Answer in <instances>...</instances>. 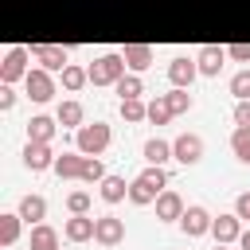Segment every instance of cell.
Returning <instances> with one entry per match:
<instances>
[{
    "instance_id": "obj_1",
    "label": "cell",
    "mask_w": 250,
    "mask_h": 250,
    "mask_svg": "<svg viewBox=\"0 0 250 250\" xmlns=\"http://www.w3.org/2000/svg\"><path fill=\"white\" fill-rule=\"evenodd\" d=\"M109 141H113V133H109L105 121H86L82 129H74V148L86 152V156H102L109 148Z\"/></svg>"
},
{
    "instance_id": "obj_2",
    "label": "cell",
    "mask_w": 250,
    "mask_h": 250,
    "mask_svg": "<svg viewBox=\"0 0 250 250\" xmlns=\"http://www.w3.org/2000/svg\"><path fill=\"white\" fill-rule=\"evenodd\" d=\"M125 70H129L125 55H121V51H105V55H98V59L90 62V86H113Z\"/></svg>"
},
{
    "instance_id": "obj_3",
    "label": "cell",
    "mask_w": 250,
    "mask_h": 250,
    "mask_svg": "<svg viewBox=\"0 0 250 250\" xmlns=\"http://www.w3.org/2000/svg\"><path fill=\"white\" fill-rule=\"evenodd\" d=\"M23 90H27V98L31 102H51L55 98V74L47 70V66H31L27 70V78H23Z\"/></svg>"
},
{
    "instance_id": "obj_4",
    "label": "cell",
    "mask_w": 250,
    "mask_h": 250,
    "mask_svg": "<svg viewBox=\"0 0 250 250\" xmlns=\"http://www.w3.org/2000/svg\"><path fill=\"white\" fill-rule=\"evenodd\" d=\"M55 156H59V152H55L47 141H27L23 152H20V160H23L27 172H47V168H55Z\"/></svg>"
},
{
    "instance_id": "obj_5",
    "label": "cell",
    "mask_w": 250,
    "mask_h": 250,
    "mask_svg": "<svg viewBox=\"0 0 250 250\" xmlns=\"http://www.w3.org/2000/svg\"><path fill=\"white\" fill-rule=\"evenodd\" d=\"M66 51H70V43H66V47H62V43H31V59H35L39 66H47L51 74L62 70V66H70Z\"/></svg>"
},
{
    "instance_id": "obj_6",
    "label": "cell",
    "mask_w": 250,
    "mask_h": 250,
    "mask_svg": "<svg viewBox=\"0 0 250 250\" xmlns=\"http://www.w3.org/2000/svg\"><path fill=\"white\" fill-rule=\"evenodd\" d=\"M27 59H31V47H12L4 59H0V82H20L27 78Z\"/></svg>"
},
{
    "instance_id": "obj_7",
    "label": "cell",
    "mask_w": 250,
    "mask_h": 250,
    "mask_svg": "<svg viewBox=\"0 0 250 250\" xmlns=\"http://www.w3.org/2000/svg\"><path fill=\"white\" fill-rule=\"evenodd\" d=\"M172 160H180L184 168H188V164H199V160H203V137H199V133H180V137L172 141Z\"/></svg>"
},
{
    "instance_id": "obj_8",
    "label": "cell",
    "mask_w": 250,
    "mask_h": 250,
    "mask_svg": "<svg viewBox=\"0 0 250 250\" xmlns=\"http://www.w3.org/2000/svg\"><path fill=\"white\" fill-rule=\"evenodd\" d=\"M238 234H242V219H238L234 211H219V215L211 219V238H215V242L230 246V242H238Z\"/></svg>"
},
{
    "instance_id": "obj_9",
    "label": "cell",
    "mask_w": 250,
    "mask_h": 250,
    "mask_svg": "<svg viewBox=\"0 0 250 250\" xmlns=\"http://www.w3.org/2000/svg\"><path fill=\"white\" fill-rule=\"evenodd\" d=\"M195 78H199V62H195V55H191V59H188V55H176V59L168 62V82H172V86L191 90Z\"/></svg>"
},
{
    "instance_id": "obj_10",
    "label": "cell",
    "mask_w": 250,
    "mask_h": 250,
    "mask_svg": "<svg viewBox=\"0 0 250 250\" xmlns=\"http://www.w3.org/2000/svg\"><path fill=\"white\" fill-rule=\"evenodd\" d=\"M211 211L207 207H199V203H191L188 211H184V219H180V230L188 234V238H199V234H211Z\"/></svg>"
},
{
    "instance_id": "obj_11",
    "label": "cell",
    "mask_w": 250,
    "mask_h": 250,
    "mask_svg": "<svg viewBox=\"0 0 250 250\" xmlns=\"http://www.w3.org/2000/svg\"><path fill=\"white\" fill-rule=\"evenodd\" d=\"M82 164H86V152H78V148H62L59 156H55V176L59 180H82Z\"/></svg>"
},
{
    "instance_id": "obj_12",
    "label": "cell",
    "mask_w": 250,
    "mask_h": 250,
    "mask_svg": "<svg viewBox=\"0 0 250 250\" xmlns=\"http://www.w3.org/2000/svg\"><path fill=\"white\" fill-rule=\"evenodd\" d=\"M152 207H156V219H160V223H180V219H184V211H188V207H184V199H180V191H172V188H164V191L156 195V203H152Z\"/></svg>"
},
{
    "instance_id": "obj_13",
    "label": "cell",
    "mask_w": 250,
    "mask_h": 250,
    "mask_svg": "<svg viewBox=\"0 0 250 250\" xmlns=\"http://www.w3.org/2000/svg\"><path fill=\"white\" fill-rule=\"evenodd\" d=\"M94 242H102V246H121V242H125V223H121L117 215H98Z\"/></svg>"
},
{
    "instance_id": "obj_14",
    "label": "cell",
    "mask_w": 250,
    "mask_h": 250,
    "mask_svg": "<svg viewBox=\"0 0 250 250\" xmlns=\"http://www.w3.org/2000/svg\"><path fill=\"white\" fill-rule=\"evenodd\" d=\"M195 62H199V74L215 78V74L223 70V62H227V47H219V43H203V47L195 51Z\"/></svg>"
},
{
    "instance_id": "obj_15",
    "label": "cell",
    "mask_w": 250,
    "mask_h": 250,
    "mask_svg": "<svg viewBox=\"0 0 250 250\" xmlns=\"http://www.w3.org/2000/svg\"><path fill=\"white\" fill-rule=\"evenodd\" d=\"M94 227H98V219H90V215H70V219L62 223V238H66V242H90V238H94Z\"/></svg>"
},
{
    "instance_id": "obj_16",
    "label": "cell",
    "mask_w": 250,
    "mask_h": 250,
    "mask_svg": "<svg viewBox=\"0 0 250 250\" xmlns=\"http://www.w3.org/2000/svg\"><path fill=\"white\" fill-rule=\"evenodd\" d=\"M55 117H59V125H62V129H82V125H86V109H82V102H78V98L59 102Z\"/></svg>"
},
{
    "instance_id": "obj_17",
    "label": "cell",
    "mask_w": 250,
    "mask_h": 250,
    "mask_svg": "<svg viewBox=\"0 0 250 250\" xmlns=\"http://www.w3.org/2000/svg\"><path fill=\"white\" fill-rule=\"evenodd\" d=\"M121 55H125L129 70H137V74H141V70H148V66H152V59H156V51H152L148 43H125V51H121Z\"/></svg>"
},
{
    "instance_id": "obj_18",
    "label": "cell",
    "mask_w": 250,
    "mask_h": 250,
    "mask_svg": "<svg viewBox=\"0 0 250 250\" xmlns=\"http://www.w3.org/2000/svg\"><path fill=\"white\" fill-rule=\"evenodd\" d=\"M16 211L23 215V223H27V227H35V223H43V219H47V199L31 191V195H23V199H20V207H16Z\"/></svg>"
},
{
    "instance_id": "obj_19",
    "label": "cell",
    "mask_w": 250,
    "mask_h": 250,
    "mask_svg": "<svg viewBox=\"0 0 250 250\" xmlns=\"http://www.w3.org/2000/svg\"><path fill=\"white\" fill-rule=\"evenodd\" d=\"M27 250H59V230L51 223H35L31 238H27Z\"/></svg>"
},
{
    "instance_id": "obj_20",
    "label": "cell",
    "mask_w": 250,
    "mask_h": 250,
    "mask_svg": "<svg viewBox=\"0 0 250 250\" xmlns=\"http://www.w3.org/2000/svg\"><path fill=\"white\" fill-rule=\"evenodd\" d=\"M55 129H59V117H47V113H35V117L27 121V141H47V145H51V137H55Z\"/></svg>"
},
{
    "instance_id": "obj_21",
    "label": "cell",
    "mask_w": 250,
    "mask_h": 250,
    "mask_svg": "<svg viewBox=\"0 0 250 250\" xmlns=\"http://www.w3.org/2000/svg\"><path fill=\"white\" fill-rule=\"evenodd\" d=\"M156 195H160V188H152L145 176H133V180H129V203L148 207V203H156Z\"/></svg>"
},
{
    "instance_id": "obj_22",
    "label": "cell",
    "mask_w": 250,
    "mask_h": 250,
    "mask_svg": "<svg viewBox=\"0 0 250 250\" xmlns=\"http://www.w3.org/2000/svg\"><path fill=\"white\" fill-rule=\"evenodd\" d=\"M20 230H23V215L20 211H4L0 215V246H16Z\"/></svg>"
},
{
    "instance_id": "obj_23",
    "label": "cell",
    "mask_w": 250,
    "mask_h": 250,
    "mask_svg": "<svg viewBox=\"0 0 250 250\" xmlns=\"http://www.w3.org/2000/svg\"><path fill=\"white\" fill-rule=\"evenodd\" d=\"M59 74H62V90H66V94H78L82 86H90V66L70 62V66H62Z\"/></svg>"
},
{
    "instance_id": "obj_24",
    "label": "cell",
    "mask_w": 250,
    "mask_h": 250,
    "mask_svg": "<svg viewBox=\"0 0 250 250\" xmlns=\"http://www.w3.org/2000/svg\"><path fill=\"white\" fill-rule=\"evenodd\" d=\"M141 152H145L148 164H168V160H172V141H164V137H148Z\"/></svg>"
},
{
    "instance_id": "obj_25",
    "label": "cell",
    "mask_w": 250,
    "mask_h": 250,
    "mask_svg": "<svg viewBox=\"0 0 250 250\" xmlns=\"http://www.w3.org/2000/svg\"><path fill=\"white\" fill-rule=\"evenodd\" d=\"M98 195H102L105 203H121V199L129 195V184H125V176H105V180L98 184Z\"/></svg>"
},
{
    "instance_id": "obj_26",
    "label": "cell",
    "mask_w": 250,
    "mask_h": 250,
    "mask_svg": "<svg viewBox=\"0 0 250 250\" xmlns=\"http://www.w3.org/2000/svg\"><path fill=\"white\" fill-rule=\"evenodd\" d=\"M113 90L121 94V102H125V98H141V94H145V78H141L137 70H125V74L113 82Z\"/></svg>"
},
{
    "instance_id": "obj_27",
    "label": "cell",
    "mask_w": 250,
    "mask_h": 250,
    "mask_svg": "<svg viewBox=\"0 0 250 250\" xmlns=\"http://www.w3.org/2000/svg\"><path fill=\"white\" fill-rule=\"evenodd\" d=\"M230 152H234V160L250 164V125H234V133H230Z\"/></svg>"
},
{
    "instance_id": "obj_28",
    "label": "cell",
    "mask_w": 250,
    "mask_h": 250,
    "mask_svg": "<svg viewBox=\"0 0 250 250\" xmlns=\"http://www.w3.org/2000/svg\"><path fill=\"white\" fill-rule=\"evenodd\" d=\"M121 117H125L129 125L148 121V102H141V98H125V102H121Z\"/></svg>"
},
{
    "instance_id": "obj_29",
    "label": "cell",
    "mask_w": 250,
    "mask_h": 250,
    "mask_svg": "<svg viewBox=\"0 0 250 250\" xmlns=\"http://www.w3.org/2000/svg\"><path fill=\"white\" fill-rule=\"evenodd\" d=\"M172 117H176V113H172L168 98H164V94H156V98L148 102V121H152V125H168Z\"/></svg>"
},
{
    "instance_id": "obj_30",
    "label": "cell",
    "mask_w": 250,
    "mask_h": 250,
    "mask_svg": "<svg viewBox=\"0 0 250 250\" xmlns=\"http://www.w3.org/2000/svg\"><path fill=\"white\" fill-rule=\"evenodd\" d=\"M164 98H168V105H172V113H188V109L195 105V98H191V94H188L184 86H172V90H168Z\"/></svg>"
},
{
    "instance_id": "obj_31",
    "label": "cell",
    "mask_w": 250,
    "mask_h": 250,
    "mask_svg": "<svg viewBox=\"0 0 250 250\" xmlns=\"http://www.w3.org/2000/svg\"><path fill=\"white\" fill-rule=\"evenodd\" d=\"M109 172H105V164H102V156H86V164H82V180L86 184H102Z\"/></svg>"
},
{
    "instance_id": "obj_32",
    "label": "cell",
    "mask_w": 250,
    "mask_h": 250,
    "mask_svg": "<svg viewBox=\"0 0 250 250\" xmlns=\"http://www.w3.org/2000/svg\"><path fill=\"white\" fill-rule=\"evenodd\" d=\"M230 94H234L238 102H242V98H250V66H246V70H234V74H230Z\"/></svg>"
},
{
    "instance_id": "obj_33",
    "label": "cell",
    "mask_w": 250,
    "mask_h": 250,
    "mask_svg": "<svg viewBox=\"0 0 250 250\" xmlns=\"http://www.w3.org/2000/svg\"><path fill=\"white\" fill-rule=\"evenodd\" d=\"M66 211L70 215H90V191H70L66 195Z\"/></svg>"
},
{
    "instance_id": "obj_34",
    "label": "cell",
    "mask_w": 250,
    "mask_h": 250,
    "mask_svg": "<svg viewBox=\"0 0 250 250\" xmlns=\"http://www.w3.org/2000/svg\"><path fill=\"white\" fill-rule=\"evenodd\" d=\"M227 59H234V62H250V43H230V47H227Z\"/></svg>"
},
{
    "instance_id": "obj_35",
    "label": "cell",
    "mask_w": 250,
    "mask_h": 250,
    "mask_svg": "<svg viewBox=\"0 0 250 250\" xmlns=\"http://www.w3.org/2000/svg\"><path fill=\"white\" fill-rule=\"evenodd\" d=\"M234 125H250V98L234 102Z\"/></svg>"
},
{
    "instance_id": "obj_36",
    "label": "cell",
    "mask_w": 250,
    "mask_h": 250,
    "mask_svg": "<svg viewBox=\"0 0 250 250\" xmlns=\"http://www.w3.org/2000/svg\"><path fill=\"white\" fill-rule=\"evenodd\" d=\"M234 215H238L242 223H250V191H242V195L234 199Z\"/></svg>"
},
{
    "instance_id": "obj_37",
    "label": "cell",
    "mask_w": 250,
    "mask_h": 250,
    "mask_svg": "<svg viewBox=\"0 0 250 250\" xmlns=\"http://www.w3.org/2000/svg\"><path fill=\"white\" fill-rule=\"evenodd\" d=\"M16 105V90H12V82H0V109H12Z\"/></svg>"
},
{
    "instance_id": "obj_38",
    "label": "cell",
    "mask_w": 250,
    "mask_h": 250,
    "mask_svg": "<svg viewBox=\"0 0 250 250\" xmlns=\"http://www.w3.org/2000/svg\"><path fill=\"white\" fill-rule=\"evenodd\" d=\"M238 250H250V227H246V230L238 234Z\"/></svg>"
},
{
    "instance_id": "obj_39",
    "label": "cell",
    "mask_w": 250,
    "mask_h": 250,
    "mask_svg": "<svg viewBox=\"0 0 250 250\" xmlns=\"http://www.w3.org/2000/svg\"><path fill=\"white\" fill-rule=\"evenodd\" d=\"M215 250H230V246H223V242H215Z\"/></svg>"
}]
</instances>
